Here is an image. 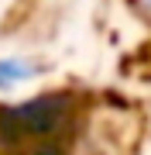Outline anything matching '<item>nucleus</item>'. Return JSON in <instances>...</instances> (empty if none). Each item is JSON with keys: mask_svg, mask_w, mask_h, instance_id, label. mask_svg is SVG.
<instances>
[{"mask_svg": "<svg viewBox=\"0 0 151 155\" xmlns=\"http://www.w3.org/2000/svg\"><path fill=\"white\" fill-rule=\"evenodd\" d=\"M28 72H31V66H24V62H0V83H17Z\"/></svg>", "mask_w": 151, "mask_h": 155, "instance_id": "1", "label": "nucleus"}, {"mask_svg": "<svg viewBox=\"0 0 151 155\" xmlns=\"http://www.w3.org/2000/svg\"><path fill=\"white\" fill-rule=\"evenodd\" d=\"M34 155H62V152L55 148V145H45V148H38V152H34Z\"/></svg>", "mask_w": 151, "mask_h": 155, "instance_id": "2", "label": "nucleus"}]
</instances>
